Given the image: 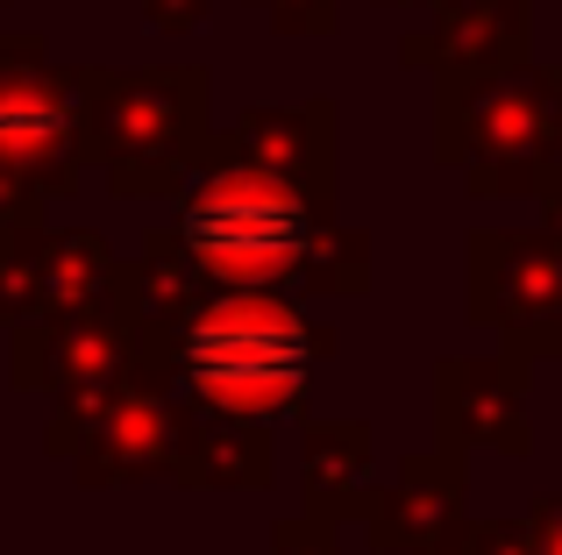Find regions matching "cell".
<instances>
[{
  "label": "cell",
  "mask_w": 562,
  "mask_h": 555,
  "mask_svg": "<svg viewBox=\"0 0 562 555\" xmlns=\"http://www.w3.org/2000/svg\"><path fill=\"white\" fill-rule=\"evenodd\" d=\"M186 371L192 385L214 406L235 414H271L314 371V342H306V320L278 299H228L192 328L186 342Z\"/></svg>",
  "instance_id": "cell-1"
},
{
  "label": "cell",
  "mask_w": 562,
  "mask_h": 555,
  "mask_svg": "<svg viewBox=\"0 0 562 555\" xmlns=\"http://www.w3.org/2000/svg\"><path fill=\"white\" fill-rule=\"evenodd\" d=\"M306 207L271 179H221L186 207V242L206 271L228 285H263V278L292 271L306 257Z\"/></svg>",
  "instance_id": "cell-2"
}]
</instances>
